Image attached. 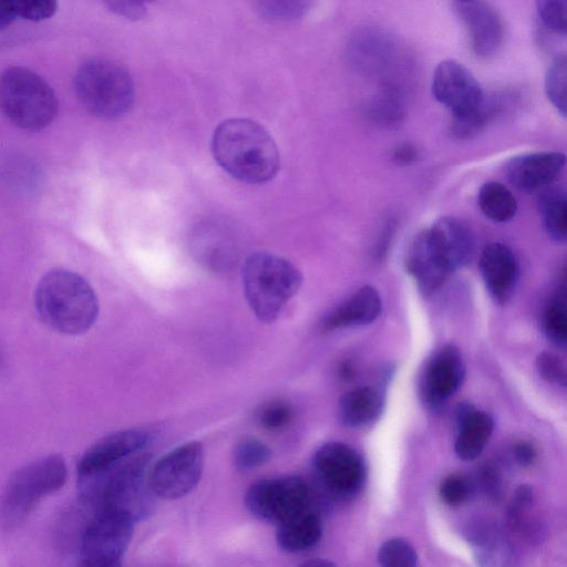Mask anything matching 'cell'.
Instances as JSON below:
<instances>
[{
	"instance_id": "obj_36",
	"label": "cell",
	"mask_w": 567,
	"mask_h": 567,
	"mask_svg": "<svg viewBox=\"0 0 567 567\" xmlns=\"http://www.w3.org/2000/svg\"><path fill=\"white\" fill-rule=\"evenodd\" d=\"M472 493V484L463 474H451L441 482L440 496L447 505L463 504Z\"/></svg>"
},
{
	"instance_id": "obj_26",
	"label": "cell",
	"mask_w": 567,
	"mask_h": 567,
	"mask_svg": "<svg viewBox=\"0 0 567 567\" xmlns=\"http://www.w3.org/2000/svg\"><path fill=\"white\" fill-rule=\"evenodd\" d=\"M539 212L548 237L555 243H565L567 238V205L564 188L546 190L539 200Z\"/></svg>"
},
{
	"instance_id": "obj_7",
	"label": "cell",
	"mask_w": 567,
	"mask_h": 567,
	"mask_svg": "<svg viewBox=\"0 0 567 567\" xmlns=\"http://www.w3.org/2000/svg\"><path fill=\"white\" fill-rule=\"evenodd\" d=\"M74 89L81 105L102 120L124 116L135 100L134 82L127 70L105 59L83 63L75 74Z\"/></svg>"
},
{
	"instance_id": "obj_29",
	"label": "cell",
	"mask_w": 567,
	"mask_h": 567,
	"mask_svg": "<svg viewBox=\"0 0 567 567\" xmlns=\"http://www.w3.org/2000/svg\"><path fill=\"white\" fill-rule=\"evenodd\" d=\"M543 327L551 342L565 347L567 341V310L564 289L557 291L547 303L543 316Z\"/></svg>"
},
{
	"instance_id": "obj_19",
	"label": "cell",
	"mask_w": 567,
	"mask_h": 567,
	"mask_svg": "<svg viewBox=\"0 0 567 567\" xmlns=\"http://www.w3.org/2000/svg\"><path fill=\"white\" fill-rule=\"evenodd\" d=\"M382 301L372 286H362L348 299L337 306L322 320L324 331L364 326L373 322L381 312Z\"/></svg>"
},
{
	"instance_id": "obj_28",
	"label": "cell",
	"mask_w": 567,
	"mask_h": 567,
	"mask_svg": "<svg viewBox=\"0 0 567 567\" xmlns=\"http://www.w3.org/2000/svg\"><path fill=\"white\" fill-rule=\"evenodd\" d=\"M255 11L269 21L290 22L301 19L313 0H251Z\"/></svg>"
},
{
	"instance_id": "obj_38",
	"label": "cell",
	"mask_w": 567,
	"mask_h": 567,
	"mask_svg": "<svg viewBox=\"0 0 567 567\" xmlns=\"http://www.w3.org/2000/svg\"><path fill=\"white\" fill-rule=\"evenodd\" d=\"M155 0H104L116 16L136 21L145 17L148 6Z\"/></svg>"
},
{
	"instance_id": "obj_14",
	"label": "cell",
	"mask_w": 567,
	"mask_h": 567,
	"mask_svg": "<svg viewBox=\"0 0 567 567\" xmlns=\"http://www.w3.org/2000/svg\"><path fill=\"white\" fill-rule=\"evenodd\" d=\"M153 432L144 427L111 433L91 445L80 457L78 476L95 474L137 454L152 440Z\"/></svg>"
},
{
	"instance_id": "obj_5",
	"label": "cell",
	"mask_w": 567,
	"mask_h": 567,
	"mask_svg": "<svg viewBox=\"0 0 567 567\" xmlns=\"http://www.w3.org/2000/svg\"><path fill=\"white\" fill-rule=\"evenodd\" d=\"M68 476L61 455L51 454L17 470L0 492V528L13 530L45 496L59 491Z\"/></svg>"
},
{
	"instance_id": "obj_30",
	"label": "cell",
	"mask_w": 567,
	"mask_h": 567,
	"mask_svg": "<svg viewBox=\"0 0 567 567\" xmlns=\"http://www.w3.org/2000/svg\"><path fill=\"white\" fill-rule=\"evenodd\" d=\"M566 55H557L545 76V93L551 105L566 116Z\"/></svg>"
},
{
	"instance_id": "obj_33",
	"label": "cell",
	"mask_w": 567,
	"mask_h": 567,
	"mask_svg": "<svg viewBox=\"0 0 567 567\" xmlns=\"http://www.w3.org/2000/svg\"><path fill=\"white\" fill-rule=\"evenodd\" d=\"M542 24L549 32L565 35L567 31V0H536Z\"/></svg>"
},
{
	"instance_id": "obj_25",
	"label": "cell",
	"mask_w": 567,
	"mask_h": 567,
	"mask_svg": "<svg viewBox=\"0 0 567 567\" xmlns=\"http://www.w3.org/2000/svg\"><path fill=\"white\" fill-rule=\"evenodd\" d=\"M404 93L405 89L396 85H379L375 94L368 101V116L382 125L399 124L405 114Z\"/></svg>"
},
{
	"instance_id": "obj_20",
	"label": "cell",
	"mask_w": 567,
	"mask_h": 567,
	"mask_svg": "<svg viewBox=\"0 0 567 567\" xmlns=\"http://www.w3.org/2000/svg\"><path fill=\"white\" fill-rule=\"evenodd\" d=\"M429 230L453 271L471 260L474 249L473 235L462 220L441 217Z\"/></svg>"
},
{
	"instance_id": "obj_32",
	"label": "cell",
	"mask_w": 567,
	"mask_h": 567,
	"mask_svg": "<svg viewBox=\"0 0 567 567\" xmlns=\"http://www.w3.org/2000/svg\"><path fill=\"white\" fill-rule=\"evenodd\" d=\"M233 456L238 470L251 471L267 463L271 457V451L264 442L248 437L235 446Z\"/></svg>"
},
{
	"instance_id": "obj_11",
	"label": "cell",
	"mask_w": 567,
	"mask_h": 567,
	"mask_svg": "<svg viewBox=\"0 0 567 567\" xmlns=\"http://www.w3.org/2000/svg\"><path fill=\"white\" fill-rule=\"evenodd\" d=\"M313 467L324 487L339 497L355 494L364 481L361 456L342 442L322 444L313 455Z\"/></svg>"
},
{
	"instance_id": "obj_43",
	"label": "cell",
	"mask_w": 567,
	"mask_h": 567,
	"mask_svg": "<svg viewBox=\"0 0 567 567\" xmlns=\"http://www.w3.org/2000/svg\"><path fill=\"white\" fill-rule=\"evenodd\" d=\"M0 364H1V355H0Z\"/></svg>"
},
{
	"instance_id": "obj_3",
	"label": "cell",
	"mask_w": 567,
	"mask_h": 567,
	"mask_svg": "<svg viewBox=\"0 0 567 567\" xmlns=\"http://www.w3.org/2000/svg\"><path fill=\"white\" fill-rule=\"evenodd\" d=\"M349 66L378 85L405 89L415 75V63L406 48L386 30L367 25L357 29L346 47Z\"/></svg>"
},
{
	"instance_id": "obj_12",
	"label": "cell",
	"mask_w": 567,
	"mask_h": 567,
	"mask_svg": "<svg viewBox=\"0 0 567 567\" xmlns=\"http://www.w3.org/2000/svg\"><path fill=\"white\" fill-rule=\"evenodd\" d=\"M431 90L434 99L445 106L452 116L475 111L485 93L471 71L456 60H444L433 72Z\"/></svg>"
},
{
	"instance_id": "obj_15",
	"label": "cell",
	"mask_w": 567,
	"mask_h": 567,
	"mask_svg": "<svg viewBox=\"0 0 567 567\" xmlns=\"http://www.w3.org/2000/svg\"><path fill=\"white\" fill-rule=\"evenodd\" d=\"M404 266L425 297L436 292L454 272L429 229L414 237L408 248Z\"/></svg>"
},
{
	"instance_id": "obj_41",
	"label": "cell",
	"mask_w": 567,
	"mask_h": 567,
	"mask_svg": "<svg viewBox=\"0 0 567 567\" xmlns=\"http://www.w3.org/2000/svg\"><path fill=\"white\" fill-rule=\"evenodd\" d=\"M9 0H0V30L8 28L16 19Z\"/></svg>"
},
{
	"instance_id": "obj_1",
	"label": "cell",
	"mask_w": 567,
	"mask_h": 567,
	"mask_svg": "<svg viewBox=\"0 0 567 567\" xmlns=\"http://www.w3.org/2000/svg\"><path fill=\"white\" fill-rule=\"evenodd\" d=\"M212 152L233 178L251 185L270 182L280 168V155L271 135L249 118H228L215 130Z\"/></svg>"
},
{
	"instance_id": "obj_37",
	"label": "cell",
	"mask_w": 567,
	"mask_h": 567,
	"mask_svg": "<svg viewBox=\"0 0 567 567\" xmlns=\"http://www.w3.org/2000/svg\"><path fill=\"white\" fill-rule=\"evenodd\" d=\"M537 369L540 375L549 382L560 385L566 383L564 362L556 354L544 351L537 358Z\"/></svg>"
},
{
	"instance_id": "obj_35",
	"label": "cell",
	"mask_w": 567,
	"mask_h": 567,
	"mask_svg": "<svg viewBox=\"0 0 567 567\" xmlns=\"http://www.w3.org/2000/svg\"><path fill=\"white\" fill-rule=\"evenodd\" d=\"M292 416V408L287 402L275 400L261 408L258 420L264 429L268 431H279L291 422Z\"/></svg>"
},
{
	"instance_id": "obj_13",
	"label": "cell",
	"mask_w": 567,
	"mask_h": 567,
	"mask_svg": "<svg viewBox=\"0 0 567 567\" xmlns=\"http://www.w3.org/2000/svg\"><path fill=\"white\" fill-rule=\"evenodd\" d=\"M454 7L466 29L474 55L483 61L495 58L505 38V27L498 11L484 0L455 1Z\"/></svg>"
},
{
	"instance_id": "obj_6",
	"label": "cell",
	"mask_w": 567,
	"mask_h": 567,
	"mask_svg": "<svg viewBox=\"0 0 567 567\" xmlns=\"http://www.w3.org/2000/svg\"><path fill=\"white\" fill-rule=\"evenodd\" d=\"M0 110L16 126L41 131L56 117L59 103L50 84L23 66H10L0 74Z\"/></svg>"
},
{
	"instance_id": "obj_31",
	"label": "cell",
	"mask_w": 567,
	"mask_h": 567,
	"mask_svg": "<svg viewBox=\"0 0 567 567\" xmlns=\"http://www.w3.org/2000/svg\"><path fill=\"white\" fill-rule=\"evenodd\" d=\"M378 561L385 567H413L417 564V554L403 538H391L378 550Z\"/></svg>"
},
{
	"instance_id": "obj_16",
	"label": "cell",
	"mask_w": 567,
	"mask_h": 567,
	"mask_svg": "<svg viewBox=\"0 0 567 567\" xmlns=\"http://www.w3.org/2000/svg\"><path fill=\"white\" fill-rule=\"evenodd\" d=\"M462 355L454 346H444L429 360L421 380V393L427 404L447 401L464 380Z\"/></svg>"
},
{
	"instance_id": "obj_22",
	"label": "cell",
	"mask_w": 567,
	"mask_h": 567,
	"mask_svg": "<svg viewBox=\"0 0 567 567\" xmlns=\"http://www.w3.org/2000/svg\"><path fill=\"white\" fill-rule=\"evenodd\" d=\"M322 535L319 516L306 508L277 525L278 547L289 554L302 553L315 547Z\"/></svg>"
},
{
	"instance_id": "obj_24",
	"label": "cell",
	"mask_w": 567,
	"mask_h": 567,
	"mask_svg": "<svg viewBox=\"0 0 567 567\" xmlns=\"http://www.w3.org/2000/svg\"><path fill=\"white\" fill-rule=\"evenodd\" d=\"M513 95L508 92L485 94L482 104L473 112L452 116L451 132L461 140L476 136L493 118L511 104Z\"/></svg>"
},
{
	"instance_id": "obj_42",
	"label": "cell",
	"mask_w": 567,
	"mask_h": 567,
	"mask_svg": "<svg viewBox=\"0 0 567 567\" xmlns=\"http://www.w3.org/2000/svg\"><path fill=\"white\" fill-rule=\"evenodd\" d=\"M455 1H467V0H455Z\"/></svg>"
},
{
	"instance_id": "obj_2",
	"label": "cell",
	"mask_w": 567,
	"mask_h": 567,
	"mask_svg": "<svg viewBox=\"0 0 567 567\" xmlns=\"http://www.w3.org/2000/svg\"><path fill=\"white\" fill-rule=\"evenodd\" d=\"M34 306L48 327L69 336L85 333L99 316V301L91 285L66 269L51 270L40 279Z\"/></svg>"
},
{
	"instance_id": "obj_17",
	"label": "cell",
	"mask_w": 567,
	"mask_h": 567,
	"mask_svg": "<svg viewBox=\"0 0 567 567\" xmlns=\"http://www.w3.org/2000/svg\"><path fill=\"white\" fill-rule=\"evenodd\" d=\"M566 157L558 152H537L513 157L505 175L516 189L534 193L549 187L565 168Z\"/></svg>"
},
{
	"instance_id": "obj_4",
	"label": "cell",
	"mask_w": 567,
	"mask_h": 567,
	"mask_svg": "<svg viewBox=\"0 0 567 567\" xmlns=\"http://www.w3.org/2000/svg\"><path fill=\"white\" fill-rule=\"evenodd\" d=\"M302 276L289 260L267 251L248 256L243 266V287L254 315L272 323L298 292Z\"/></svg>"
},
{
	"instance_id": "obj_23",
	"label": "cell",
	"mask_w": 567,
	"mask_h": 567,
	"mask_svg": "<svg viewBox=\"0 0 567 567\" xmlns=\"http://www.w3.org/2000/svg\"><path fill=\"white\" fill-rule=\"evenodd\" d=\"M384 400L381 392L363 386L346 393L338 406L340 422L349 427H362L374 423L381 415Z\"/></svg>"
},
{
	"instance_id": "obj_10",
	"label": "cell",
	"mask_w": 567,
	"mask_h": 567,
	"mask_svg": "<svg viewBox=\"0 0 567 567\" xmlns=\"http://www.w3.org/2000/svg\"><path fill=\"white\" fill-rule=\"evenodd\" d=\"M204 446L187 442L162 456L148 471V485L156 497L173 501L189 494L204 471Z\"/></svg>"
},
{
	"instance_id": "obj_18",
	"label": "cell",
	"mask_w": 567,
	"mask_h": 567,
	"mask_svg": "<svg viewBox=\"0 0 567 567\" xmlns=\"http://www.w3.org/2000/svg\"><path fill=\"white\" fill-rule=\"evenodd\" d=\"M478 266L493 300L505 305L511 299L519 276L518 261L513 250L503 243H489L481 252Z\"/></svg>"
},
{
	"instance_id": "obj_34",
	"label": "cell",
	"mask_w": 567,
	"mask_h": 567,
	"mask_svg": "<svg viewBox=\"0 0 567 567\" xmlns=\"http://www.w3.org/2000/svg\"><path fill=\"white\" fill-rule=\"evenodd\" d=\"M17 18L39 22L50 19L58 9V0H9Z\"/></svg>"
},
{
	"instance_id": "obj_21",
	"label": "cell",
	"mask_w": 567,
	"mask_h": 567,
	"mask_svg": "<svg viewBox=\"0 0 567 567\" xmlns=\"http://www.w3.org/2000/svg\"><path fill=\"white\" fill-rule=\"evenodd\" d=\"M458 433L454 450L464 461L475 460L485 449L494 427L492 417L471 406H461L457 413Z\"/></svg>"
},
{
	"instance_id": "obj_9",
	"label": "cell",
	"mask_w": 567,
	"mask_h": 567,
	"mask_svg": "<svg viewBox=\"0 0 567 567\" xmlns=\"http://www.w3.org/2000/svg\"><path fill=\"white\" fill-rule=\"evenodd\" d=\"M309 488L299 476L286 475L260 480L245 494V506L257 519L279 525L308 508Z\"/></svg>"
},
{
	"instance_id": "obj_27",
	"label": "cell",
	"mask_w": 567,
	"mask_h": 567,
	"mask_svg": "<svg viewBox=\"0 0 567 567\" xmlns=\"http://www.w3.org/2000/svg\"><path fill=\"white\" fill-rule=\"evenodd\" d=\"M477 200L482 213L496 223H506L513 219L517 212L515 196L498 182H488L482 185Z\"/></svg>"
},
{
	"instance_id": "obj_40",
	"label": "cell",
	"mask_w": 567,
	"mask_h": 567,
	"mask_svg": "<svg viewBox=\"0 0 567 567\" xmlns=\"http://www.w3.org/2000/svg\"><path fill=\"white\" fill-rule=\"evenodd\" d=\"M514 454L522 465H529L535 460L536 451L533 445L522 442L515 446Z\"/></svg>"
},
{
	"instance_id": "obj_39",
	"label": "cell",
	"mask_w": 567,
	"mask_h": 567,
	"mask_svg": "<svg viewBox=\"0 0 567 567\" xmlns=\"http://www.w3.org/2000/svg\"><path fill=\"white\" fill-rule=\"evenodd\" d=\"M419 156L417 150L412 145L405 144L398 147L393 154V158L398 164H411Z\"/></svg>"
},
{
	"instance_id": "obj_8",
	"label": "cell",
	"mask_w": 567,
	"mask_h": 567,
	"mask_svg": "<svg viewBox=\"0 0 567 567\" xmlns=\"http://www.w3.org/2000/svg\"><path fill=\"white\" fill-rule=\"evenodd\" d=\"M91 512L79 535V559L85 566H117L131 543L135 523L111 511Z\"/></svg>"
}]
</instances>
